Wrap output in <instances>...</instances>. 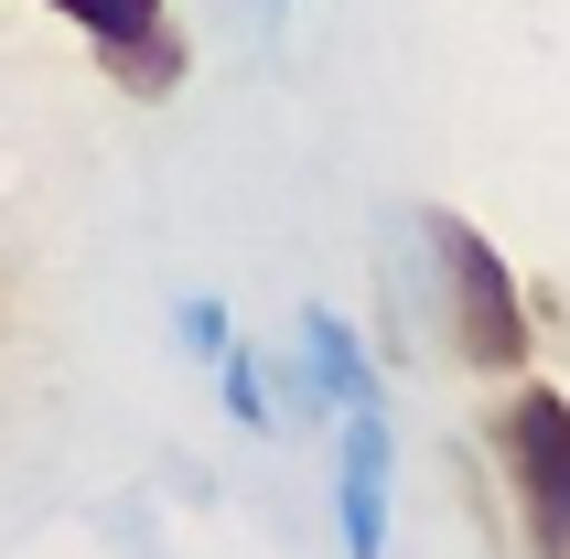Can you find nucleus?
<instances>
[{
    "mask_svg": "<svg viewBox=\"0 0 570 559\" xmlns=\"http://www.w3.org/2000/svg\"><path fill=\"white\" fill-rule=\"evenodd\" d=\"M43 11L87 32V55L108 65V87H119V97H173V87H184L173 0H43Z\"/></svg>",
    "mask_w": 570,
    "mask_h": 559,
    "instance_id": "3",
    "label": "nucleus"
},
{
    "mask_svg": "<svg viewBox=\"0 0 570 559\" xmlns=\"http://www.w3.org/2000/svg\"><path fill=\"white\" fill-rule=\"evenodd\" d=\"M484 452L507 473V506H517V538L539 559H570V399L517 376L507 409L484 420Z\"/></svg>",
    "mask_w": 570,
    "mask_h": 559,
    "instance_id": "2",
    "label": "nucleus"
},
{
    "mask_svg": "<svg viewBox=\"0 0 570 559\" xmlns=\"http://www.w3.org/2000/svg\"><path fill=\"white\" fill-rule=\"evenodd\" d=\"M173 334H184V355H194V366H216L226 344H237V323H226V302H216V291H184V302H173Z\"/></svg>",
    "mask_w": 570,
    "mask_h": 559,
    "instance_id": "7",
    "label": "nucleus"
},
{
    "mask_svg": "<svg viewBox=\"0 0 570 559\" xmlns=\"http://www.w3.org/2000/svg\"><path fill=\"white\" fill-rule=\"evenodd\" d=\"M387 473H399L387 409H345V452H334V538H345L355 559L387 549Z\"/></svg>",
    "mask_w": 570,
    "mask_h": 559,
    "instance_id": "5",
    "label": "nucleus"
},
{
    "mask_svg": "<svg viewBox=\"0 0 570 559\" xmlns=\"http://www.w3.org/2000/svg\"><path fill=\"white\" fill-rule=\"evenodd\" d=\"M281 409H302V420H345V409H387V376L377 355H366V334H355L334 302L302 312V366H291Z\"/></svg>",
    "mask_w": 570,
    "mask_h": 559,
    "instance_id": "4",
    "label": "nucleus"
},
{
    "mask_svg": "<svg viewBox=\"0 0 570 559\" xmlns=\"http://www.w3.org/2000/svg\"><path fill=\"white\" fill-rule=\"evenodd\" d=\"M420 248H431V312H442V344L474 376H528L539 334H528V302H517L507 248H495L474 216H452V205H420Z\"/></svg>",
    "mask_w": 570,
    "mask_h": 559,
    "instance_id": "1",
    "label": "nucleus"
},
{
    "mask_svg": "<svg viewBox=\"0 0 570 559\" xmlns=\"http://www.w3.org/2000/svg\"><path fill=\"white\" fill-rule=\"evenodd\" d=\"M216 399H226V420H237V431H269V420H281V388L258 376L248 344H226V355H216Z\"/></svg>",
    "mask_w": 570,
    "mask_h": 559,
    "instance_id": "6",
    "label": "nucleus"
}]
</instances>
